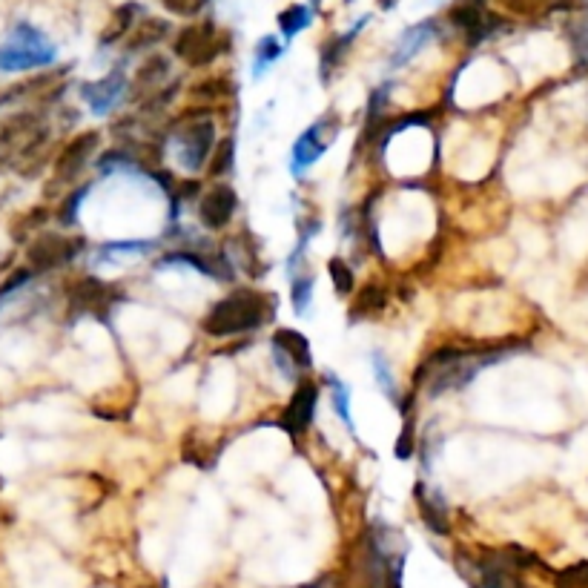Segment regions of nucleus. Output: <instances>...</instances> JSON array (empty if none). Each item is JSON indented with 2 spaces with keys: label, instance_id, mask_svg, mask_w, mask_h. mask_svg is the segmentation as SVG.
<instances>
[{
  "label": "nucleus",
  "instance_id": "1",
  "mask_svg": "<svg viewBox=\"0 0 588 588\" xmlns=\"http://www.w3.org/2000/svg\"><path fill=\"white\" fill-rule=\"evenodd\" d=\"M276 296L259 293V290H236L224 296L221 302L210 307L204 316V333L213 339H227V336H241L250 330L264 327L276 316Z\"/></svg>",
  "mask_w": 588,
  "mask_h": 588
},
{
  "label": "nucleus",
  "instance_id": "2",
  "mask_svg": "<svg viewBox=\"0 0 588 588\" xmlns=\"http://www.w3.org/2000/svg\"><path fill=\"white\" fill-rule=\"evenodd\" d=\"M537 563L540 560L520 545L480 551L477 557H459V568L474 588H525L520 571Z\"/></svg>",
  "mask_w": 588,
  "mask_h": 588
},
{
  "label": "nucleus",
  "instance_id": "3",
  "mask_svg": "<svg viewBox=\"0 0 588 588\" xmlns=\"http://www.w3.org/2000/svg\"><path fill=\"white\" fill-rule=\"evenodd\" d=\"M170 144L178 164L187 173H201L210 164V153L216 144V124L207 112H187L178 118V130L170 132Z\"/></svg>",
  "mask_w": 588,
  "mask_h": 588
},
{
  "label": "nucleus",
  "instance_id": "4",
  "mask_svg": "<svg viewBox=\"0 0 588 588\" xmlns=\"http://www.w3.org/2000/svg\"><path fill=\"white\" fill-rule=\"evenodd\" d=\"M58 49L32 23H18L0 46V72H26L55 64Z\"/></svg>",
  "mask_w": 588,
  "mask_h": 588
},
{
  "label": "nucleus",
  "instance_id": "5",
  "mask_svg": "<svg viewBox=\"0 0 588 588\" xmlns=\"http://www.w3.org/2000/svg\"><path fill=\"white\" fill-rule=\"evenodd\" d=\"M49 124L38 112H15L0 124V155L21 167L44 150Z\"/></svg>",
  "mask_w": 588,
  "mask_h": 588
},
{
  "label": "nucleus",
  "instance_id": "6",
  "mask_svg": "<svg viewBox=\"0 0 588 588\" xmlns=\"http://www.w3.org/2000/svg\"><path fill=\"white\" fill-rule=\"evenodd\" d=\"M227 46H230V38L224 29H218L213 21H198L178 32L173 49L184 64L210 66Z\"/></svg>",
  "mask_w": 588,
  "mask_h": 588
},
{
  "label": "nucleus",
  "instance_id": "7",
  "mask_svg": "<svg viewBox=\"0 0 588 588\" xmlns=\"http://www.w3.org/2000/svg\"><path fill=\"white\" fill-rule=\"evenodd\" d=\"M121 299V293L112 284L101 282L95 276H87L81 282L72 284L69 290V313L72 316H98L107 319L109 310Z\"/></svg>",
  "mask_w": 588,
  "mask_h": 588
},
{
  "label": "nucleus",
  "instance_id": "8",
  "mask_svg": "<svg viewBox=\"0 0 588 588\" xmlns=\"http://www.w3.org/2000/svg\"><path fill=\"white\" fill-rule=\"evenodd\" d=\"M84 241L72 239V236H64V233H44L41 239H35L29 244V264L32 270L38 273H46V270H58L69 264L78 253H81Z\"/></svg>",
  "mask_w": 588,
  "mask_h": 588
},
{
  "label": "nucleus",
  "instance_id": "9",
  "mask_svg": "<svg viewBox=\"0 0 588 588\" xmlns=\"http://www.w3.org/2000/svg\"><path fill=\"white\" fill-rule=\"evenodd\" d=\"M98 144H101V135H98V132H81V135H75V138L66 144L64 150H61V155L55 158V173H52V181H55L58 187H69V184H75V178L87 170L89 158L95 155Z\"/></svg>",
  "mask_w": 588,
  "mask_h": 588
},
{
  "label": "nucleus",
  "instance_id": "10",
  "mask_svg": "<svg viewBox=\"0 0 588 588\" xmlns=\"http://www.w3.org/2000/svg\"><path fill=\"white\" fill-rule=\"evenodd\" d=\"M316 408H319V385L316 382H299V388L293 393L290 405L284 408L279 425L290 436H302L313 425Z\"/></svg>",
  "mask_w": 588,
  "mask_h": 588
},
{
  "label": "nucleus",
  "instance_id": "11",
  "mask_svg": "<svg viewBox=\"0 0 588 588\" xmlns=\"http://www.w3.org/2000/svg\"><path fill=\"white\" fill-rule=\"evenodd\" d=\"M239 210V196L233 187L216 184L198 201V218L207 230H224Z\"/></svg>",
  "mask_w": 588,
  "mask_h": 588
},
{
  "label": "nucleus",
  "instance_id": "12",
  "mask_svg": "<svg viewBox=\"0 0 588 588\" xmlns=\"http://www.w3.org/2000/svg\"><path fill=\"white\" fill-rule=\"evenodd\" d=\"M330 124V118L325 121H316L313 127H307L299 138H296V144H293V150H290V173L296 175H305L322 155H325L327 144H330V138L333 135H325V127Z\"/></svg>",
  "mask_w": 588,
  "mask_h": 588
},
{
  "label": "nucleus",
  "instance_id": "13",
  "mask_svg": "<svg viewBox=\"0 0 588 588\" xmlns=\"http://www.w3.org/2000/svg\"><path fill=\"white\" fill-rule=\"evenodd\" d=\"M81 95L89 104V109L95 115H109L112 109L118 107L127 95V78H124V69H115L104 75L101 81H92V84H84L81 87Z\"/></svg>",
  "mask_w": 588,
  "mask_h": 588
},
{
  "label": "nucleus",
  "instance_id": "14",
  "mask_svg": "<svg viewBox=\"0 0 588 588\" xmlns=\"http://www.w3.org/2000/svg\"><path fill=\"white\" fill-rule=\"evenodd\" d=\"M451 21H454V26H459L462 29V35L468 38V44H480V41H485L491 32H497L500 29V21L482 6V3H477V0H468V3H459V6H454L451 9Z\"/></svg>",
  "mask_w": 588,
  "mask_h": 588
},
{
  "label": "nucleus",
  "instance_id": "15",
  "mask_svg": "<svg viewBox=\"0 0 588 588\" xmlns=\"http://www.w3.org/2000/svg\"><path fill=\"white\" fill-rule=\"evenodd\" d=\"M170 75V61L164 55H153L147 58L144 64L135 69V78H132V98H158L161 92V84L167 81Z\"/></svg>",
  "mask_w": 588,
  "mask_h": 588
},
{
  "label": "nucleus",
  "instance_id": "16",
  "mask_svg": "<svg viewBox=\"0 0 588 588\" xmlns=\"http://www.w3.org/2000/svg\"><path fill=\"white\" fill-rule=\"evenodd\" d=\"M414 497H416V508H419V517H422V523L428 525L434 534H448L451 531V525H448V508H445V502L442 497L436 494V491H428L425 488V482H419L414 488Z\"/></svg>",
  "mask_w": 588,
  "mask_h": 588
},
{
  "label": "nucleus",
  "instance_id": "17",
  "mask_svg": "<svg viewBox=\"0 0 588 588\" xmlns=\"http://www.w3.org/2000/svg\"><path fill=\"white\" fill-rule=\"evenodd\" d=\"M273 348L282 350L296 368H302V371L313 368V353H310V342H307L305 333H299L293 327H279L273 333Z\"/></svg>",
  "mask_w": 588,
  "mask_h": 588
},
{
  "label": "nucleus",
  "instance_id": "18",
  "mask_svg": "<svg viewBox=\"0 0 588 588\" xmlns=\"http://www.w3.org/2000/svg\"><path fill=\"white\" fill-rule=\"evenodd\" d=\"M434 35H436L434 23H416L414 29H408V32L402 35V41H399L396 52H393L391 64L393 66L408 64L419 49H425V46L431 44V38H434Z\"/></svg>",
  "mask_w": 588,
  "mask_h": 588
},
{
  "label": "nucleus",
  "instance_id": "19",
  "mask_svg": "<svg viewBox=\"0 0 588 588\" xmlns=\"http://www.w3.org/2000/svg\"><path fill=\"white\" fill-rule=\"evenodd\" d=\"M155 241L150 239H130V241H109L98 250V262H118V259H138L153 253Z\"/></svg>",
  "mask_w": 588,
  "mask_h": 588
},
{
  "label": "nucleus",
  "instance_id": "20",
  "mask_svg": "<svg viewBox=\"0 0 588 588\" xmlns=\"http://www.w3.org/2000/svg\"><path fill=\"white\" fill-rule=\"evenodd\" d=\"M497 3L502 9L514 12V15L531 18V15H548V12H557V9H574L583 0H497Z\"/></svg>",
  "mask_w": 588,
  "mask_h": 588
},
{
  "label": "nucleus",
  "instance_id": "21",
  "mask_svg": "<svg viewBox=\"0 0 588 588\" xmlns=\"http://www.w3.org/2000/svg\"><path fill=\"white\" fill-rule=\"evenodd\" d=\"M327 385H330V402H333V411L336 416L345 422L350 434H356V425H353V416H350V391L348 385L342 379H336L333 373H327Z\"/></svg>",
  "mask_w": 588,
  "mask_h": 588
},
{
  "label": "nucleus",
  "instance_id": "22",
  "mask_svg": "<svg viewBox=\"0 0 588 588\" xmlns=\"http://www.w3.org/2000/svg\"><path fill=\"white\" fill-rule=\"evenodd\" d=\"M170 32V26L164 21H155V18H147V21L135 23L130 38V49H147V46L158 44L164 35Z\"/></svg>",
  "mask_w": 588,
  "mask_h": 588
},
{
  "label": "nucleus",
  "instance_id": "23",
  "mask_svg": "<svg viewBox=\"0 0 588 588\" xmlns=\"http://www.w3.org/2000/svg\"><path fill=\"white\" fill-rule=\"evenodd\" d=\"M313 287H316V279H313L310 273H296V276H290V302H293L296 316H305L307 310H310Z\"/></svg>",
  "mask_w": 588,
  "mask_h": 588
},
{
  "label": "nucleus",
  "instance_id": "24",
  "mask_svg": "<svg viewBox=\"0 0 588 588\" xmlns=\"http://www.w3.org/2000/svg\"><path fill=\"white\" fill-rule=\"evenodd\" d=\"M313 21V15H310V9L302 6V3H293V6H287L282 15H279V29L284 32V38L290 41V38H296L299 32H305L307 26Z\"/></svg>",
  "mask_w": 588,
  "mask_h": 588
},
{
  "label": "nucleus",
  "instance_id": "25",
  "mask_svg": "<svg viewBox=\"0 0 588 588\" xmlns=\"http://www.w3.org/2000/svg\"><path fill=\"white\" fill-rule=\"evenodd\" d=\"M279 58H282V44H279L273 35L262 38V41L256 44V52H253V78H262L264 72L276 64Z\"/></svg>",
  "mask_w": 588,
  "mask_h": 588
},
{
  "label": "nucleus",
  "instance_id": "26",
  "mask_svg": "<svg viewBox=\"0 0 588 588\" xmlns=\"http://www.w3.org/2000/svg\"><path fill=\"white\" fill-rule=\"evenodd\" d=\"M135 12H138V6H121L118 12H115V18L107 26V32L101 35V44L109 46L115 44V41H121L124 35H130L132 32V23H135Z\"/></svg>",
  "mask_w": 588,
  "mask_h": 588
},
{
  "label": "nucleus",
  "instance_id": "27",
  "mask_svg": "<svg viewBox=\"0 0 588 588\" xmlns=\"http://www.w3.org/2000/svg\"><path fill=\"white\" fill-rule=\"evenodd\" d=\"M371 368L373 376H376V385H379V391L385 393L388 399H391L393 405H399V391H396V379H393L391 368H388V359H385V353L382 350H373L371 356Z\"/></svg>",
  "mask_w": 588,
  "mask_h": 588
},
{
  "label": "nucleus",
  "instance_id": "28",
  "mask_svg": "<svg viewBox=\"0 0 588 588\" xmlns=\"http://www.w3.org/2000/svg\"><path fill=\"white\" fill-rule=\"evenodd\" d=\"M385 305H388V293H385L382 287H376V284H368V287L362 290L356 307L350 310V316H362V313H365V316H373V313H379Z\"/></svg>",
  "mask_w": 588,
  "mask_h": 588
},
{
  "label": "nucleus",
  "instance_id": "29",
  "mask_svg": "<svg viewBox=\"0 0 588 588\" xmlns=\"http://www.w3.org/2000/svg\"><path fill=\"white\" fill-rule=\"evenodd\" d=\"M327 270H330V279H333V290H336L339 296H350V293H353V287H356V279H353L350 264L336 256V259H330Z\"/></svg>",
  "mask_w": 588,
  "mask_h": 588
},
{
  "label": "nucleus",
  "instance_id": "30",
  "mask_svg": "<svg viewBox=\"0 0 588 588\" xmlns=\"http://www.w3.org/2000/svg\"><path fill=\"white\" fill-rule=\"evenodd\" d=\"M233 155H236V144H233V138L221 141L216 150V158L210 161V175H213V178H221V175L230 173V170H233Z\"/></svg>",
  "mask_w": 588,
  "mask_h": 588
},
{
  "label": "nucleus",
  "instance_id": "31",
  "mask_svg": "<svg viewBox=\"0 0 588 588\" xmlns=\"http://www.w3.org/2000/svg\"><path fill=\"white\" fill-rule=\"evenodd\" d=\"M557 588H588V563H577L557 571Z\"/></svg>",
  "mask_w": 588,
  "mask_h": 588
},
{
  "label": "nucleus",
  "instance_id": "32",
  "mask_svg": "<svg viewBox=\"0 0 588 588\" xmlns=\"http://www.w3.org/2000/svg\"><path fill=\"white\" fill-rule=\"evenodd\" d=\"M207 3H210V0H164V6H167L173 15H181V18H196Z\"/></svg>",
  "mask_w": 588,
  "mask_h": 588
}]
</instances>
